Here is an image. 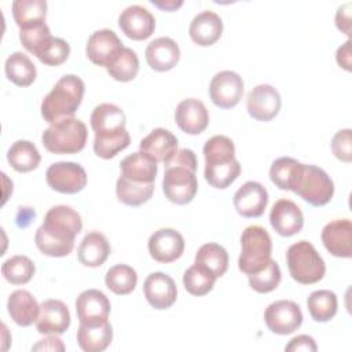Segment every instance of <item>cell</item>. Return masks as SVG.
<instances>
[{"instance_id": "obj_1", "label": "cell", "mask_w": 352, "mask_h": 352, "mask_svg": "<svg viewBox=\"0 0 352 352\" xmlns=\"http://www.w3.org/2000/svg\"><path fill=\"white\" fill-rule=\"evenodd\" d=\"M82 228L81 216L67 205L52 206L37 228L34 242L37 249L51 257H63L72 253L77 234Z\"/></svg>"}, {"instance_id": "obj_2", "label": "cell", "mask_w": 352, "mask_h": 352, "mask_svg": "<svg viewBox=\"0 0 352 352\" xmlns=\"http://www.w3.org/2000/svg\"><path fill=\"white\" fill-rule=\"evenodd\" d=\"M162 190L165 197L177 205L191 202L198 190L195 176L197 157L190 148H180L165 165Z\"/></svg>"}, {"instance_id": "obj_3", "label": "cell", "mask_w": 352, "mask_h": 352, "mask_svg": "<svg viewBox=\"0 0 352 352\" xmlns=\"http://www.w3.org/2000/svg\"><path fill=\"white\" fill-rule=\"evenodd\" d=\"M204 157L205 180L214 188H227L241 173L234 142L224 135H216L206 140Z\"/></svg>"}, {"instance_id": "obj_4", "label": "cell", "mask_w": 352, "mask_h": 352, "mask_svg": "<svg viewBox=\"0 0 352 352\" xmlns=\"http://www.w3.org/2000/svg\"><path fill=\"white\" fill-rule=\"evenodd\" d=\"M84 91L85 84L78 76L66 74L60 77L41 102L43 118L54 124L73 117L82 102Z\"/></svg>"}, {"instance_id": "obj_5", "label": "cell", "mask_w": 352, "mask_h": 352, "mask_svg": "<svg viewBox=\"0 0 352 352\" xmlns=\"http://www.w3.org/2000/svg\"><path fill=\"white\" fill-rule=\"evenodd\" d=\"M88 131L85 124L74 117L51 124L41 135L43 146L54 154H74L85 147Z\"/></svg>"}, {"instance_id": "obj_6", "label": "cell", "mask_w": 352, "mask_h": 352, "mask_svg": "<svg viewBox=\"0 0 352 352\" xmlns=\"http://www.w3.org/2000/svg\"><path fill=\"white\" fill-rule=\"evenodd\" d=\"M272 241L268 231L260 226H249L241 235V254L238 268L246 274L261 271L271 260Z\"/></svg>"}, {"instance_id": "obj_7", "label": "cell", "mask_w": 352, "mask_h": 352, "mask_svg": "<svg viewBox=\"0 0 352 352\" xmlns=\"http://www.w3.org/2000/svg\"><path fill=\"white\" fill-rule=\"evenodd\" d=\"M289 272L294 280L302 285L319 282L326 272V265L315 246L308 241H298L286 252Z\"/></svg>"}, {"instance_id": "obj_8", "label": "cell", "mask_w": 352, "mask_h": 352, "mask_svg": "<svg viewBox=\"0 0 352 352\" xmlns=\"http://www.w3.org/2000/svg\"><path fill=\"white\" fill-rule=\"evenodd\" d=\"M314 206H323L333 198L334 183L330 176L315 165H305L294 191Z\"/></svg>"}, {"instance_id": "obj_9", "label": "cell", "mask_w": 352, "mask_h": 352, "mask_svg": "<svg viewBox=\"0 0 352 352\" xmlns=\"http://www.w3.org/2000/svg\"><path fill=\"white\" fill-rule=\"evenodd\" d=\"M125 114L113 103L98 104L91 114V126L95 132L94 143H107L128 136Z\"/></svg>"}, {"instance_id": "obj_10", "label": "cell", "mask_w": 352, "mask_h": 352, "mask_svg": "<svg viewBox=\"0 0 352 352\" xmlns=\"http://www.w3.org/2000/svg\"><path fill=\"white\" fill-rule=\"evenodd\" d=\"M45 179L52 190L62 194H76L87 186L85 169L72 161H59L50 165Z\"/></svg>"}, {"instance_id": "obj_11", "label": "cell", "mask_w": 352, "mask_h": 352, "mask_svg": "<svg viewBox=\"0 0 352 352\" xmlns=\"http://www.w3.org/2000/svg\"><path fill=\"white\" fill-rule=\"evenodd\" d=\"M264 320L267 327L279 336L292 334L302 323V312L294 301L290 300H278L271 302L265 312Z\"/></svg>"}, {"instance_id": "obj_12", "label": "cell", "mask_w": 352, "mask_h": 352, "mask_svg": "<svg viewBox=\"0 0 352 352\" xmlns=\"http://www.w3.org/2000/svg\"><path fill=\"white\" fill-rule=\"evenodd\" d=\"M212 102L220 109H231L239 103L243 95L242 77L231 70H223L213 76L209 84Z\"/></svg>"}, {"instance_id": "obj_13", "label": "cell", "mask_w": 352, "mask_h": 352, "mask_svg": "<svg viewBox=\"0 0 352 352\" xmlns=\"http://www.w3.org/2000/svg\"><path fill=\"white\" fill-rule=\"evenodd\" d=\"M122 48V41L116 32L110 29H100L89 36L85 52L92 63L107 69L117 59Z\"/></svg>"}, {"instance_id": "obj_14", "label": "cell", "mask_w": 352, "mask_h": 352, "mask_svg": "<svg viewBox=\"0 0 352 352\" xmlns=\"http://www.w3.org/2000/svg\"><path fill=\"white\" fill-rule=\"evenodd\" d=\"M280 95L270 84L256 85L249 91L246 98V109L250 117L257 121H271L280 110Z\"/></svg>"}, {"instance_id": "obj_15", "label": "cell", "mask_w": 352, "mask_h": 352, "mask_svg": "<svg viewBox=\"0 0 352 352\" xmlns=\"http://www.w3.org/2000/svg\"><path fill=\"white\" fill-rule=\"evenodd\" d=\"M148 253L158 263H172L184 250L183 235L173 228H160L148 238Z\"/></svg>"}, {"instance_id": "obj_16", "label": "cell", "mask_w": 352, "mask_h": 352, "mask_svg": "<svg viewBox=\"0 0 352 352\" xmlns=\"http://www.w3.org/2000/svg\"><path fill=\"white\" fill-rule=\"evenodd\" d=\"M122 33L132 40H146L155 29L154 15L143 6H129L118 16Z\"/></svg>"}, {"instance_id": "obj_17", "label": "cell", "mask_w": 352, "mask_h": 352, "mask_svg": "<svg viewBox=\"0 0 352 352\" xmlns=\"http://www.w3.org/2000/svg\"><path fill=\"white\" fill-rule=\"evenodd\" d=\"M232 202L242 217H260L267 208L268 192L261 183L250 180L236 190Z\"/></svg>"}, {"instance_id": "obj_18", "label": "cell", "mask_w": 352, "mask_h": 352, "mask_svg": "<svg viewBox=\"0 0 352 352\" xmlns=\"http://www.w3.org/2000/svg\"><path fill=\"white\" fill-rule=\"evenodd\" d=\"M320 238L330 254L344 258L352 256V223L349 219H336L327 223Z\"/></svg>"}, {"instance_id": "obj_19", "label": "cell", "mask_w": 352, "mask_h": 352, "mask_svg": "<svg viewBox=\"0 0 352 352\" xmlns=\"http://www.w3.org/2000/svg\"><path fill=\"white\" fill-rule=\"evenodd\" d=\"M143 293L147 302L154 309L170 308L177 297L175 280L164 272L150 274L143 285Z\"/></svg>"}, {"instance_id": "obj_20", "label": "cell", "mask_w": 352, "mask_h": 352, "mask_svg": "<svg viewBox=\"0 0 352 352\" xmlns=\"http://www.w3.org/2000/svg\"><path fill=\"white\" fill-rule=\"evenodd\" d=\"M70 326V312L60 300H45L40 304L36 329L41 334H62Z\"/></svg>"}, {"instance_id": "obj_21", "label": "cell", "mask_w": 352, "mask_h": 352, "mask_svg": "<svg viewBox=\"0 0 352 352\" xmlns=\"http://www.w3.org/2000/svg\"><path fill=\"white\" fill-rule=\"evenodd\" d=\"M270 223L279 235L292 236L301 231L304 216L301 209L293 201L278 199L270 212Z\"/></svg>"}, {"instance_id": "obj_22", "label": "cell", "mask_w": 352, "mask_h": 352, "mask_svg": "<svg viewBox=\"0 0 352 352\" xmlns=\"http://www.w3.org/2000/svg\"><path fill=\"white\" fill-rule=\"evenodd\" d=\"M175 121L183 132L198 135L206 129L209 124V113L199 99L188 98L177 104L175 110Z\"/></svg>"}, {"instance_id": "obj_23", "label": "cell", "mask_w": 352, "mask_h": 352, "mask_svg": "<svg viewBox=\"0 0 352 352\" xmlns=\"http://www.w3.org/2000/svg\"><path fill=\"white\" fill-rule=\"evenodd\" d=\"M110 301L98 289H88L80 293L76 300V311L80 323H96L109 319Z\"/></svg>"}, {"instance_id": "obj_24", "label": "cell", "mask_w": 352, "mask_h": 352, "mask_svg": "<svg viewBox=\"0 0 352 352\" xmlns=\"http://www.w3.org/2000/svg\"><path fill=\"white\" fill-rule=\"evenodd\" d=\"M146 60L155 72H168L173 69L180 59V48L170 37H158L146 47Z\"/></svg>"}, {"instance_id": "obj_25", "label": "cell", "mask_w": 352, "mask_h": 352, "mask_svg": "<svg viewBox=\"0 0 352 352\" xmlns=\"http://www.w3.org/2000/svg\"><path fill=\"white\" fill-rule=\"evenodd\" d=\"M139 147L157 162L166 165L177 151V138L165 128H155L142 139Z\"/></svg>"}, {"instance_id": "obj_26", "label": "cell", "mask_w": 352, "mask_h": 352, "mask_svg": "<svg viewBox=\"0 0 352 352\" xmlns=\"http://www.w3.org/2000/svg\"><path fill=\"white\" fill-rule=\"evenodd\" d=\"M221 33L223 21L216 12L210 10H205L197 14L188 28L191 40L201 47H209L214 44L220 38Z\"/></svg>"}, {"instance_id": "obj_27", "label": "cell", "mask_w": 352, "mask_h": 352, "mask_svg": "<svg viewBox=\"0 0 352 352\" xmlns=\"http://www.w3.org/2000/svg\"><path fill=\"white\" fill-rule=\"evenodd\" d=\"M120 168L121 176L135 183H154L158 170L157 161L143 151L126 155L121 161Z\"/></svg>"}, {"instance_id": "obj_28", "label": "cell", "mask_w": 352, "mask_h": 352, "mask_svg": "<svg viewBox=\"0 0 352 352\" xmlns=\"http://www.w3.org/2000/svg\"><path fill=\"white\" fill-rule=\"evenodd\" d=\"M7 309L11 319L18 326L28 327L36 323L40 312V305L30 292L19 289L10 294L7 301Z\"/></svg>"}, {"instance_id": "obj_29", "label": "cell", "mask_w": 352, "mask_h": 352, "mask_svg": "<svg viewBox=\"0 0 352 352\" xmlns=\"http://www.w3.org/2000/svg\"><path fill=\"white\" fill-rule=\"evenodd\" d=\"M113 340V329L109 320L96 323H80L77 344L85 352H102Z\"/></svg>"}, {"instance_id": "obj_30", "label": "cell", "mask_w": 352, "mask_h": 352, "mask_svg": "<svg viewBox=\"0 0 352 352\" xmlns=\"http://www.w3.org/2000/svg\"><path fill=\"white\" fill-rule=\"evenodd\" d=\"M111 252L107 238L99 231L88 232L78 245V261L85 267L102 265Z\"/></svg>"}, {"instance_id": "obj_31", "label": "cell", "mask_w": 352, "mask_h": 352, "mask_svg": "<svg viewBox=\"0 0 352 352\" xmlns=\"http://www.w3.org/2000/svg\"><path fill=\"white\" fill-rule=\"evenodd\" d=\"M302 169V162L292 157H280L272 162L270 168V179L278 188L294 191Z\"/></svg>"}, {"instance_id": "obj_32", "label": "cell", "mask_w": 352, "mask_h": 352, "mask_svg": "<svg viewBox=\"0 0 352 352\" xmlns=\"http://www.w3.org/2000/svg\"><path fill=\"white\" fill-rule=\"evenodd\" d=\"M6 76L8 77L10 81L16 84L18 87H29L33 84L37 76V70L34 63L30 60V58L21 52H12L4 65Z\"/></svg>"}, {"instance_id": "obj_33", "label": "cell", "mask_w": 352, "mask_h": 352, "mask_svg": "<svg viewBox=\"0 0 352 352\" xmlns=\"http://www.w3.org/2000/svg\"><path fill=\"white\" fill-rule=\"evenodd\" d=\"M12 16L19 29H28L45 22V0H15L12 3Z\"/></svg>"}, {"instance_id": "obj_34", "label": "cell", "mask_w": 352, "mask_h": 352, "mask_svg": "<svg viewBox=\"0 0 352 352\" xmlns=\"http://www.w3.org/2000/svg\"><path fill=\"white\" fill-rule=\"evenodd\" d=\"M7 161L16 172H30L41 161L37 147L29 140H16L7 151Z\"/></svg>"}, {"instance_id": "obj_35", "label": "cell", "mask_w": 352, "mask_h": 352, "mask_svg": "<svg viewBox=\"0 0 352 352\" xmlns=\"http://www.w3.org/2000/svg\"><path fill=\"white\" fill-rule=\"evenodd\" d=\"M154 192V183H135L122 176L116 184V194L120 202L128 206H139L147 202Z\"/></svg>"}, {"instance_id": "obj_36", "label": "cell", "mask_w": 352, "mask_h": 352, "mask_svg": "<svg viewBox=\"0 0 352 352\" xmlns=\"http://www.w3.org/2000/svg\"><path fill=\"white\" fill-rule=\"evenodd\" d=\"M307 307L315 322H327L337 314V296L334 292L327 289L315 290L309 294Z\"/></svg>"}, {"instance_id": "obj_37", "label": "cell", "mask_w": 352, "mask_h": 352, "mask_svg": "<svg viewBox=\"0 0 352 352\" xmlns=\"http://www.w3.org/2000/svg\"><path fill=\"white\" fill-rule=\"evenodd\" d=\"M195 263L206 267L214 274L216 278H220L228 268V253L219 243L209 242L198 249L195 254Z\"/></svg>"}, {"instance_id": "obj_38", "label": "cell", "mask_w": 352, "mask_h": 352, "mask_svg": "<svg viewBox=\"0 0 352 352\" xmlns=\"http://www.w3.org/2000/svg\"><path fill=\"white\" fill-rule=\"evenodd\" d=\"M216 276L212 271L201 264H192L186 270L183 275L184 289L192 296H205L208 294L216 282Z\"/></svg>"}, {"instance_id": "obj_39", "label": "cell", "mask_w": 352, "mask_h": 352, "mask_svg": "<svg viewBox=\"0 0 352 352\" xmlns=\"http://www.w3.org/2000/svg\"><path fill=\"white\" fill-rule=\"evenodd\" d=\"M104 283L107 289L118 296L129 294L136 287L138 274L132 267L126 264H117L106 272Z\"/></svg>"}, {"instance_id": "obj_40", "label": "cell", "mask_w": 352, "mask_h": 352, "mask_svg": "<svg viewBox=\"0 0 352 352\" xmlns=\"http://www.w3.org/2000/svg\"><path fill=\"white\" fill-rule=\"evenodd\" d=\"M1 272L11 285H23L33 278L34 264L29 257L16 254L3 263Z\"/></svg>"}, {"instance_id": "obj_41", "label": "cell", "mask_w": 352, "mask_h": 352, "mask_svg": "<svg viewBox=\"0 0 352 352\" xmlns=\"http://www.w3.org/2000/svg\"><path fill=\"white\" fill-rule=\"evenodd\" d=\"M110 77L117 81L128 82L133 80L139 72V59L133 50L124 47L117 59L106 69Z\"/></svg>"}, {"instance_id": "obj_42", "label": "cell", "mask_w": 352, "mask_h": 352, "mask_svg": "<svg viewBox=\"0 0 352 352\" xmlns=\"http://www.w3.org/2000/svg\"><path fill=\"white\" fill-rule=\"evenodd\" d=\"M249 285L257 293H270L275 290L280 282V268L275 260H270L268 264L258 272L248 275Z\"/></svg>"}, {"instance_id": "obj_43", "label": "cell", "mask_w": 352, "mask_h": 352, "mask_svg": "<svg viewBox=\"0 0 352 352\" xmlns=\"http://www.w3.org/2000/svg\"><path fill=\"white\" fill-rule=\"evenodd\" d=\"M70 54V45L66 40L60 37L51 36L45 44L36 52V56L40 62L48 66L62 65Z\"/></svg>"}, {"instance_id": "obj_44", "label": "cell", "mask_w": 352, "mask_h": 352, "mask_svg": "<svg viewBox=\"0 0 352 352\" xmlns=\"http://www.w3.org/2000/svg\"><path fill=\"white\" fill-rule=\"evenodd\" d=\"M50 37L51 30L45 22L28 29H22L19 32V40L22 45L26 48V51H29L33 55H36V52L45 44V41Z\"/></svg>"}, {"instance_id": "obj_45", "label": "cell", "mask_w": 352, "mask_h": 352, "mask_svg": "<svg viewBox=\"0 0 352 352\" xmlns=\"http://www.w3.org/2000/svg\"><path fill=\"white\" fill-rule=\"evenodd\" d=\"M352 142V131L349 128L338 131L333 139H331V151L342 162H351L352 161V150L351 143Z\"/></svg>"}, {"instance_id": "obj_46", "label": "cell", "mask_w": 352, "mask_h": 352, "mask_svg": "<svg viewBox=\"0 0 352 352\" xmlns=\"http://www.w3.org/2000/svg\"><path fill=\"white\" fill-rule=\"evenodd\" d=\"M318 349L316 344H315V340L311 337V336H307V334H301V336H297L294 338L290 340V342L285 346V351H312L315 352Z\"/></svg>"}, {"instance_id": "obj_47", "label": "cell", "mask_w": 352, "mask_h": 352, "mask_svg": "<svg viewBox=\"0 0 352 352\" xmlns=\"http://www.w3.org/2000/svg\"><path fill=\"white\" fill-rule=\"evenodd\" d=\"M351 3H345L336 12V25L346 36H351Z\"/></svg>"}, {"instance_id": "obj_48", "label": "cell", "mask_w": 352, "mask_h": 352, "mask_svg": "<svg viewBox=\"0 0 352 352\" xmlns=\"http://www.w3.org/2000/svg\"><path fill=\"white\" fill-rule=\"evenodd\" d=\"M40 349H44V351H65V345L62 344V341L54 336H50L44 340H40L33 348L32 351H40Z\"/></svg>"}, {"instance_id": "obj_49", "label": "cell", "mask_w": 352, "mask_h": 352, "mask_svg": "<svg viewBox=\"0 0 352 352\" xmlns=\"http://www.w3.org/2000/svg\"><path fill=\"white\" fill-rule=\"evenodd\" d=\"M337 63L345 70H351V40H346L341 47H338L336 54Z\"/></svg>"}, {"instance_id": "obj_50", "label": "cell", "mask_w": 352, "mask_h": 352, "mask_svg": "<svg viewBox=\"0 0 352 352\" xmlns=\"http://www.w3.org/2000/svg\"><path fill=\"white\" fill-rule=\"evenodd\" d=\"M151 3H153L155 7L161 8L162 11H175L176 8H179V7L183 4L182 0H177V1H175V0H168V1H157V0H153Z\"/></svg>"}]
</instances>
